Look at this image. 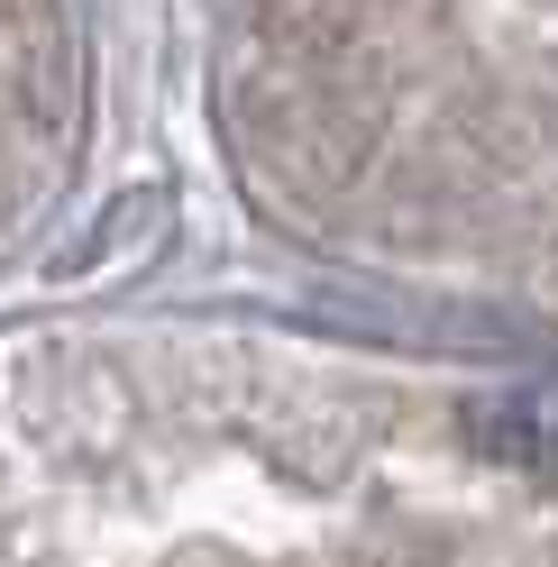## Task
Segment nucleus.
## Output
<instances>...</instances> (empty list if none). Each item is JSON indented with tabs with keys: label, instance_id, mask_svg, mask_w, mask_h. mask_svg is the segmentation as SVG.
<instances>
[{
	"label": "nucleus",
	"instance_id": "f257e3e1",
	"mask_svg": "<svg viewBox=\"0 0 558 567\" xmlns=\"http://www.w3.org/2000/svg\"><path fill=\"white\" fill-rule=\"evenodd\" d=\"M476 449L495 467L558 485V384H504V394L476 403Z\"/></svg>",
	"mask_w": 558,
	"mask_h": 567
}]
</instances>
